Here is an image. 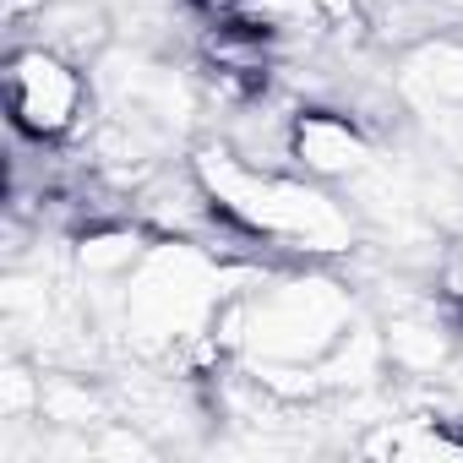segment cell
Returning a JSON list of instances; mask_svg holds the SVG:
<instances>
[{
    "instance_id": "cell-1",
    "label": "cell",
    "mask_w": 463,
    "mask_h": 463,
    "mask_svg": "<svg viewBox=\"0 0 463 463\" xmlns=\"http://www.w3.org/2000/svg\"><path fill=\"white\" fill-rule=\"evenodd\" d=\"M82 109H88V82L66 55H55L44 44L12 50V61H6V115H12L17 137H28L39 147L66 142L82 126Z\"/></svg>"
},
{
    "instance_id": "cell-2",
    "label": "cell",
    "mask_w": 463,
    "mask_h": 463,
    "mask_svg": "<svg viewBox=\"0 0 463 463\" xmlns=\"http://www.w3.org/2000/svg\"><path fill=\"white\" fill-rule=\"evenodd\" d=\"M365 452L371 458H398V463L463 458V430H452V420H403V425H387L382 436H371Z\"/></svg>"
},
{
    "instance_id": "cell-3",
    "label": "cell",
    "mask_w": 463,
    "mask_h": 463,
    "mask_svg": "<svg viewBox=\"0 0 463 463\" xmlns=\"http://www.w3.org/2000/svg\"><path fill=\"white\" fill-rule=\"evenodd\" d=\"M295 158L311 164V169H344V164L360 158V137L338 115H300V126H295Z\"/></svg>"
},
{
    "instance_id": "cell-4",
    "label": "cell",
    "mask_w": 463,
    "mask_h": 463,
    "mask_svg": "<svg viewBox=\"0 0 463 463\" xmlns=\"http://www.w3.org/2000/svg\"><path fill=\"white\" fill-rule=\"evenodd\" d=\"M436 295H441V306H447L452 317H463V241L447 246V257H441V268H436Z\"/></svg>"
}]
</instances>
